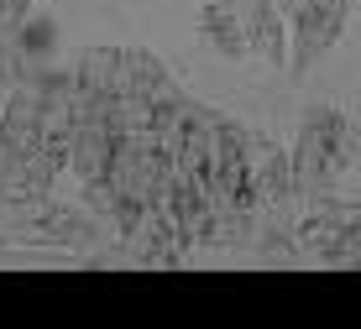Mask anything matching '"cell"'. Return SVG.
I'll return each mask as SVG.
<instances>
[{
  "instance_id": "obj_1",
  "label": "cell",
  "mask_w": 361,
  "mask_h": 329,
  "mask_svg": "<svg viewBox=\"0 0 361 329\" xmlns=\"http://www.w3.org/2000/svg\"><path fill=\"white\" fill-rule=\"evenodd\" d=\"M79 79L73 68H47L0 105V157H32L68 173L73 120H79Z\"/></svg>"
},
{
  "instance_id": "obj_2",
  "label": "cell",
  "mask_w": 361,
  "mask_h": 329,
  "mask_svg": "<svg viewBox=\"0 0 361 329\" xmlns=\"http://www.w3.org/2000/svg\"><path fill=\"white\" fill-rule=\"evenodd\" d=\"M356 168H361V125L341 105H309L298 116V142H293L298 204L304 199H330L345 183V173Z\"/></svg>"
},
{
  "instance_id": "obj_3",
  "label": "cell",
  "mask_w": 361,
  "mask_h": 329,
  "mask_svg": "<svg viewBox=\"0 0 361 329\" xmlns=\"http://www.w3.org/2000/svg\"><path fill=\"white\" fill-rule=\"evenodd\" d=\"M73 79H79L90 94H99V99H157V94H168L173 84H178L163 58L147 53V47H136V42H94V47H84V53L73 58Z\"/></svg>"
},
{
  "instance_id": "obj_4",
  "label": "cell",
  "mask_w": 361,
  "mask_h": 329,
  "mask_svg": "<svg viewBox=\"0 0 361 329\" xmlns=\"http://www.w3.org/2000/svg\"><path fill=\"white\" fill-rule=\"evenodd\" d=\"M293 246L319 267H361V204L341 199H304V209L288 225Z\"/></svg>"
},
{
  "instance_id": "obj_5",
  "label": "cell",
  "mask_w": 361,
  "mask_h": 329,
  "mask_svg": "<svg viewBox=\"0 0 361 329\" xmlns=\"http://www.w3.org/2000/svg\"><path fill=\"white\" fill-rule=\"evenodd\" d=\"M94 230H99V220L84 204L73 209V204H53V199H47V204L21 214L6 230V240H27V246H90Z\"/></svg>"
},
{
  "instance_id": "obj_6",
  "label": "cell",
  "mask_w": 361,
  "mask_h": 329,
  "mask_svg": "<svg viewBox=\"0 0 361 329\" xmlns=\"http://www.w3.org/2000/svg\"><path fill=\"white\" fill-rule=\"evenodd\" d=\"M246 32V58H267L278 68H288V21H283L278 0H235Z\"/></svg>"
},
{
  "instance_id": "obj_7",
  "label": "cell",
  "mask_w": 361,
  "mask_h": 329,
  "mask_svg": "<svg viewBox=\"0 0 361 329\" xmlns=\"http://www.w3.org/2000/svg\"><path fill=\"white\" fill-rule=\"evenodd\" d=\"M199 37H204L220 58H246V32H241L235 0H204V6H199Z\"/></svg>"
}]
</instances>
